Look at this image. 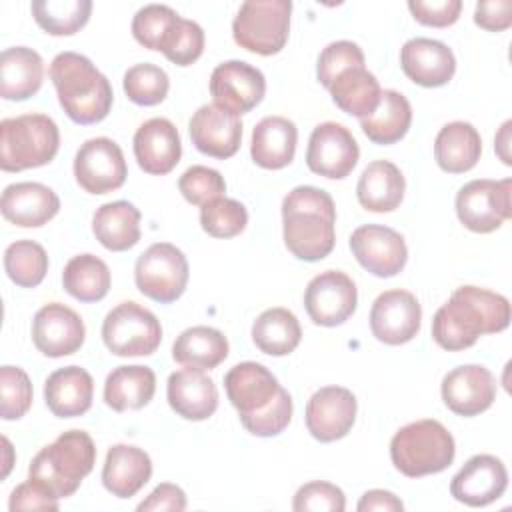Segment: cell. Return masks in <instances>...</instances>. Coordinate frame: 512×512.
I'll use <instances>...</instances> for the list:
<instances>
[{"label": "cell", "instance_id": "27", "mask_svg": "<svg viewBox=\"0 0 512 512\" xmlns=\"http://www.w3.org/2000/svg\"><path fill=\"white\" fill-rule=\"evenodd\" d=\"M94 380L80 366L54 370L44 382V400L48 410L58 418H76L90 410Z\"/></svg>", "mask_w": 512, "mask_h": 512}, {"label": "cell", "instance_id": "24", "mask_svg": "<svg viewBox=\"0 0 512 512\" xmlns=\"http://www.w3.org/2000/svg\"><path fill=\"white\" fill-rule=\"evenodd\" d=\"M400 66L414 84L438 88L452 80L456 72V58L444 42L412 38L400 50Z\"/></svg>", "mask_w": 512, "mask_h": 512}, {"label": "cell", "instance_id": "21", "mask_svg": "<svg viewBox=\"0 0 512 512\" xmlns=\"http://www.w3.org/2000/svg\"><path fill=\"white\" fill-rule=\"evenodd\" d=\"M442 400L458 416H478L496 400V382L488 368L466 364L450 370L440 386Z\"/></svg>", "mask_w": 512, "mask_h": 512}, {"label": "cell", "instance_id": "46", "mask_svg": "<svg viewBox=\"0 0 512 512\" xmlns=\"http://www.w3.org/2000/svg\"><path fill=\"white\" fill-rule=\"evenodd\" d=\"M202 50L204 30L200 28V24H196L194 20L178 18L160 52L176 66H190L202 56Z\"/></svg>", "mask_w": 512, "mask_h": 512}, {"label": "cell", "instance_id": "36", "mask_svg": "<svg viewBox=\"0 0 512 512\" xmlns=\"http://www.w3.org/2000/svg\"><path fill=\"white\" fill-rule=\"evenodd\" d=\"M412 124V108L406 96L396 90H382L378 108L360 118V128L374 144H394L402 140Z\"/></svg>", "mask_w": 512, "mask_h": 512}, {"label": "cell", "instance_id": "15", "mask_svg": "<svg viewBox=\"0 0 512 512\" xmlns=\"http://www.w3.org/2000/svg\"><path fill=\"white\" fill-rule=\"evenodd\" d=\"M350 250L358 264L378 278L396 276L408 260L404 238L380 224L358 226L350 236Z\"/></svg>", "mask_w": 512, "mask_h": 512}, {"label": "cell", "instance_id": "49", "mask_svg": "<svg viewBox=\"0 0 512 512\" xmlns=\"http://www.w3.org/2000/svg\"><path fill=\"white\" fill-rule=\"evenodd\" d=\"M292 508L296 512H342L346 508V496L336 484L314 480L298 488V492L294 494Z\"/></svg>", "mask_w": 512, "mask_h": 512}, {"label": "cell", "instance_id": "30", "mask_svg": "<svg viewBox=\"0 0 512 512\" xmlns=\"http://www.w3.org/2000/svg\"><path fill=\"white\" fill-rule=\"evenodd\" d=\"M44 80L42 56L26 46L6 48L0 56V96L4 100H28Z\"/></svg>", "mask_w": 512, "mask_h": 512}, {"label": "cell", "instance_id": "29", "mask_svg": "<svg viewBox=\"0 0 512 512\" xmlns=\"http://www.w3.org/2000/svg\"><path fill=\"white\" fill-rule=\"evenodd\" d=\"M296 124L284 116H266L252 130V160L266 170H280L294 160Z\"/></svg>", "mask_w": 512, "mask_h": 512}, {"label": "cell", "instance_id": "57", "mask_svg": "<svg viewBox=\"0 0 512 512\" xmlns=\"http://www.w3.org/2000/svg\"><path fill=\"white\" fill-rule=\"evenodd\" d=\"M2 444H4V450H6V460H4V472H2V478H6V476H8V470H10V458H8V454L12 452V446H10L8 438H2Z\"/></svg>", "mask_w": 512, "mask_h": 512}, {"label": "cell", "instance_id": "45", "mask_svg": "<svg viewBox=\"0 0 512 512\" xmlns=\"http://www.w3.org/2000/svg\"><path fill=\"white\" fill-rule=\"evenodd\" d=\"M32 404V382L18 366L0 368V416L4 420L22 418Z\"/></svg>", "mask_w": 512, "mask_h": 512}, {"label": "cell", "instance_id": "42", "mask_svg": "<svg viewBox=\"0 0 512 512\" xmlns=\"http://www.w3.org/2000/svg\"><path fill=\"white\" fill-rule=\"evenodd\" d=\"M124 92L130 102L138 106L160 104L170 88L168 74L156 64H134L124 74Z\"/></svg>", "mask_w": 512, "mask_h": 512}, {"label": "cell", "instance_id": "53", "mask_svg": "<svg viewBox=\"0 0 512 512\" xmlns=\"http://www.w3.org/2000/svg\"><path fill=\"white\" fill-rule=\"evenodd\" d=\"M184 508H186V494H184V490L180 486H176V484H170V482L158 484L148 494V498L138 504L140 512H164V510L180 512Z\"/></svg>", "mask_w": 512, "mask_h": 512}, {"label": "cell", "instance_id": "55", "mask_svg": "<svg viewBox=\"0 0 512 512\" xmlns=\"http://www.w3.org/2000/svg\"><path fill=\"white\" fill-rule=\"evenodd\" d=\"M356 508H358V512H370V510L400 512V510H404V504L396 494H392L388 490H368L362 494Z\"/></svg>", "mask_w": 512, "mask_h": 512}, {"label": "cell", "instance_id": "4", "mask_svg": "<svg viewBox=\"0 0 512 512\" xmlns=\"http://www.w3.org/2000/svg\"><path fill=\"white\" fill-rule=\"evenodd\" d=\"M96 446L84 430H68L44 446L28 468V478L46 488L54 498L72 496L92 472Z\"/></svg>", "mask_w": 512, "mask_h": 512}, {"label": "cell", "instance_id": "54", "mask_svg": "<svg viewBox=\"0 0 512 512\" xmlns=\"http://www.w3.org/2000/svg\"><path fill=\"white\" fill-rule=\"evenodd\" d=\"M476 26L502 32L512 24V2L510 0H492V2H478L474 10Z\"/></svg>", "mask_w": 512, "mask_h": 512}, {"label": "cell", "instance_id": "32", "mask_svg": "<svg viewBox=\"0 0 512 512\" xmlns=\"http://www.w3.org/2000/svg\"><path fill=\"white\" fill-rule=\"evenodd\" d=\"M482 154V138L470 122H450L434 140V158L448 174H462L476 166Z\"/></svg>", "mask_w": 512, "mask_h": 512}, {"label": "cell", "instance_id": "38", "mask_svg": "<svg viewBox=\"0 0 512 512\" xmlns=\"http://www.w3.org/2000/svg\"><path fill=\"white\" fill-rule=\"evenodd\" d=\"M300 338V322L286 308H268L252 324V340L256 348L270 356H286L294 352Z\"/></svg>", "mask_w": 512, "mask_h": 512}, {"label": "cell", "instance_id": "43", "mask_svg": "<svg viewBox=\"0 0 512 512\" xmlns=\"http://www.w3.org/2000/svg\"><path fill=\"white\" fill-rule=\"evenodd\" d=\"M200 224L212 238H232L246 228L248 212L238 200L220 196L200 208Z\"/></svg>", "mask_w": 512, "mask_h": 512}, {"label": "cell", "instance_id": "47", "mask_svg": "<svg viewBox=\"0 0 512 512\" xmlns=\"http://www.w3.org/2000/svg\"><path fill=\"white\" fill-rule=\"evenodd\" d=\"M182 196L194 204L204 206L206 202L220 198L226 192V182L222 174L208 166H190L178 180Z\"/></svg>", "mask_w": 512, "mask_h": 512}, {"label": "cell", "instance_id": "8", "mask_svg": "<svg viewBox=\"0 0 512 512\" xmlns=\"http://www.w3.org/2000/svg\"><path fill=\"white\" fill-rule=\"evenodd\" d=\"M102 340L116 356H150L162 342V326L150 310L128 300L106 314Z\"/></svg>", "mask_w": 512, "mask_h": 512}, {"label": "cell", "instance_id": "5", "mask_svg": "<svg viewBox=\"0 0 512 512\" xmlns=\"http://www.w3.org/2000/svg\"><path fill=\"white\" fill-rule=\"evenodd\" d=\"M456 454L452 434L438 420H416L402 426L390 440V458L398 472L420 478L446 470Z\"/></svg>", "mask_w": 512, "mask_h": 512}, {"label": "cell", "instance_id": "50", "mask_svg": "<svg viewBox=\"0 0 512 512\" xmlns=\"http://www.w3.org/2000/svg\"><path fill=\"white\" fill-rule=\"evenodd\" d=\"M292 398L288 394V390H280V396L276 398V402L264 410L262 414H256L252 418H244L240 420L242 426L254 434V436H260V438H270V436H276L280 434L292 420Z\"/></svg>", "mask_w": 512, "mask_h": 512}, {"label": "cell", "instance_id": "41", "mask_svg": "<svg viewBox=\"0 0 512 512\" xmlns=\"http://www.w3.org/2000/svg\"><path fill=\"white\" fill-rule=\"evenodd\" d=\"M4 270L16 286L34 288L48 272V254L34 240H16L4 252Z\"/></svg>", "mask_w": 512, "mask_h": 512}, {"label": "cell", "instance_id": "25", "mask_svg": "<svg viewBox=\"0 0 512 512\" xmlns=\"http://www.w3.org/2000/svg\"><path fill=\"white\" fill-rule=\"evenodd\" d=\"M170 408L186 420H206L218 408V388L200 368L186 366L168 378L166 386Z\"/></svg>", "mask_w": 512, "mask_h": 512}, {"label": "cell", "instance_id": "2", "mask_svg": "<svg viewBox=\"0 0 512 512\" xmlns=\"http://www.w3.org/2000/svg\"><path fill=\"white\" fill-rule=\"evenodd\" d=\"M284 244L304 262L326 258L336 244V206L328 192L296 186L282 200Z\"/></svg>", "mask_w": 512, "mask_h": 512}, {"label": "cell", "instance_id": "13", "mask_svg": "<svg viewBox=\"0 0 512 512\" xmlns=\"http://www.w3.org/2000/svg\"><path fill=\"white\" fill-rule=\"evenodd\" d=\"M358 302L356 284L340 270H326L314 276L304 292V308L318 326H338L346 322Z\"/></svg>", "mask_w": 512, "mask_h": 512}, {"label": "cell", "instance_id": "44", "mask_svg": "<svg viewBox=\"0 0 512 512\" xmlns=\"http://www.w3.org/2000/svg\"><path fill=\"white\" fill-rule=\"evenodd\" d=\"M180 16L164 4H148L134 14L132 34L148 50H162L172 26Z\"/></svg>", "mask_w": 512, "mask_h": 512}, {"label": "cell", "instance_id": "12", "mask_svg": "<svg viewBox=\"0 0 512 512\" xmlns=\"http://www.w3.org/2000/svg\"><path fill=\"white\" fill-rule=\"evenodd\" d=\"M360 148L352 132L338 122L318 124L308 140L306 164L314 174L340 180L358 164Z\"/></svg>", "mask_w": 512, "mask_h": 512}, {"label": "cell", "instance_id": "23", "mask_svg": "<svg viewBox=\"0 0 512 512\" xmlns=\"http://www.w3.org/2000/svg\"><path fill=\"white\" fill-rule=\"evenodd\" d=\"M134 156L146 174L164 176L176 168L182 156L178 128L166 118H150L134 134Z\"/></svg>", "mask_w": 512, "mask_h": 512}, {"label": "cell", "instance_id": "28", "mask_svg": "<svg viewBox=\"0 0 512 512\" xmlns=\"http://www.w3.org/2000/svg\"><path fill=\"white\" fill-rule=\"evenodd\" d=\"M152 476L150 456L128 444H114L102 468V484L116 498H132Z\"/></svg>", "mask_w": 512, "mask_h": 512}, {"label": "cell", "instance_id": "14", "mask_svg": "<svg viewBox=\"0 0 512 512\" xmlns=\"http://www.w3.org/2000/svg\"><path fill=\"white\" fill-rule=\"evenodd\" d=\"M210 94L214 104L240 116L262 102L266 94V78L248 62L228 60L212 70Z\"/></svg>", "mask_w": 512, "mask_h": 512}, {"label": "cell", "instance_id": "10", "mask_svg": "<svg viewBox=\"0 0 512 512\" xmlns=\"http://www.w3.org/2000/svg\"><path fill=\"white\" fill-rule=\"evenodd\" d=\"M512 180H472L456 194L458 220L472 232L498 230L512 216Z\"/></svg>", "mask_w": 512, "mask_h": 512}, {"label": "cell", "instance_id": "11", "mask_svg": "<svg viewBox=\"0 0 512 512\" xmlns=\"http://www.w3.org/2000/svg\"><path fill=\"white\" fill-rule=\"evenodd\" d=\"M74 176L88 194H108L118 190L126 176V160L120 146L110 138L86 140L74 158Z\"/></svg>", "mask_w": 512, "mask_h": 512}, {"label": "cell", "instance_id": "40", "mask_svg": "<svg viewBox=\"0 0 512 512\" xmlns=\"http://www.w3.org/2000/svg\"><path fill=\"white\" fill-rule=\"evenodd\" d=\"M36 24L52 36H70L86 26L92 2L90 0H34L30 4Z\"/></svg>", "mask_w": 512, "mask_h": 512}, {"label": "cell", "instance_id": "35", "mask_svg": "<svg viewBox=\"0 0 512 512\" xmlns=\"http://www.w3.org/2000/svg\"><path fill=\"white\" fill-rule=\"evenodd\" d=\"M334 104L356 118L370 116L380 104V84L372 72L364 66H354L340 72L330 84Z\"/></svg>", "mask_w": 512, "mask_h": 512}, {"label": "cell", "instance_id": "37", "mask_svg": "<svg viewBox=\"0 0 512 512\" xmlns=\"http://www.w3.org/2000/svg\"><path fill=\"white\" fill-rule=\"evenodd\" d=\"M228 356L226 336L210 326L186 328L172 344V358L182 366L212 370Z\"/></svg>", "mask_w": 512, "mask_h": 512}, {"label": "cell", "instance_id": "56", "mask_svg": "<svg viewBox=\"0 0 512 512\" xmlns=\"http://www.w3.org/2000/svg\"><path fill=\"white\" fill-rule=\"evenodd\" d=\"M510 126H512V122L506 120V122L502 124V128H500V132L496 134V140H494V148H496L500 160H502L504 164H508V166L512 164L510 154H508V146H510Z\"/></svg>", "mask_w": 512, "mask_h": 512}, {"label": "cell", "instance_id": "31", "mask_svg": "<svg viewBox=\"0 0 512 512\" xmlns=\"http://www.w3.org/2000/svg\"><path fill=\"white\" fill-rule=\"evenodd\" d=\"M404 176L390 160L370 162L358 180L356 196L362 208L370 212H392L404 198Z\"/></svg>", "mask_w": 512, "mask_h": 512}, {"label": "cell", "instance_id": "20", "mask_svg": "<svg viewBox=\"0 0 512 512\" xmlns=\"http://www.w3.org/2000/svg\"><path fill=\"white\" fill-rule=\"evenodd\" d=\"M192 144L206 156L226 160L234 156L242 142V122L240 116L218 106H200L188 124Z\"/></svg>", "mask_w": 512, "mask_h": 512}, {"label": "cell", "instance_id": "52", "mask_svg": "<svg viewBox=\"0 0 512 512\" xmlns=\"http://www.w3.org/2000/svg\"><path fill=\"white\" fill-rule=\"evenodd\" d=\"M8 508L16 510H58V498H54L46 488H42L34 480H26L18 484L12 494Z\"/></svg>", "mask_w": 512, "mask_h": 512}, {"label": "cell", "instance_id": "34", "mask_svg": "<svg viewBox=\"0 0 512 512\" xmlns=\"http://www.w3.org/2000/svg\"><path fill=\"white\" fill-rule=\"evenodd\" d=\"M156 392V376L148 366H118L104 382V402L116 410H140Z\"/></svg>", "mask_w": 512, "mask_h": 512}, {"label": "cell", "instance_id": "3", "mask_svg": "<svg viewBox=\"0 0 512 512\" xmlns=\"http://www.w3.org/2000/svg\"><path fill=\"white\" fill-rule=\"evenodd\" d=\"M50 80L66 116L76 124H96L112 108V86L90 58L78 52H60L50 64Z\"/></svg>", "mask_w": 512, "mask_h": 512}, {"label": "cell", "instance_id": "33", "mask_svg": "<svg viewBox=\"0 0 512 512\" xmlns=\"http://www.w3.org/2000/svg\"><path fill=\"white\" fill-rule=\"evenodd\" d=\"M140 210L128 200L102 204L92 218L96 240L112 252H124L140 240Z\"/></svg>", "mask_w": 512, "mask_h": 512}, {"label": "cell", "instance_id": "6", "mask_svg": "<svg viewBox=\"0 0 512 512\" xmlns=\"http://www.w3.org/2000/svg\"><path fill=\"white\" fill-rule=\"evenodd\" d=\"M60 146L56 122L46 114H22L0 122V168L22 172L54 160Z\"/></svg>", "mask_w": 512, "mask_h": 512}, {"label": "cell", "instance_id": "17", "mask_svg": "<svg viewBox=\"0 0 512 512\" xmlns=\"http://www.w3.org/2000/svg\"><path fill=\"white\" fill-rule=\"evenodd\" d=\"M86 338L82 318L60 302L42 306L32 320V342L48 358H62L80 350Z\"/></svg>", "mask_w": 512, "mask_h": 512}, {"label": "cell", "instance_id": "39", "mask_svg": "<svg viewBox=\"0 0 512 512\" xmlns=\"http://www.w3.org/2000/svg\"><path fill=\"white\" fill-rule=\"evenodd\" d=\"M62 286L80 302H98L110 290V270L98 256L78 254L64 266Z\"/></svg>", "mask_w": 512, "mask_h": 512}, {"label": "cell", "instance_id": "22", "mask_svg": "<svg viewBox=\"0 0 512 512\" xmlns=\"http://www.w3.org/2000/svg\"><path fill=\"white\" fill-rule=\"evenodd\" d=\"M508 486V472L500 458L476 454L450 482V494L466 506H486L498 500Z\"/></svg>", "mask_w": 512, "mask_h": 512}, {"label": "cell", "instance_id": "19", "mask_svg": "<svg viewBox=\"0 0 512 512\" xmlns=\"http://www.w3.org/2000/svg\"><path fill=\"white\" fill-rule=\"evenodd\" d=\"M356 396L342 386L316 390L306 404V428L320 442L344 438L356 420Z\"/></svg>", "mask_w": 512, "mask_h": 512}, {"label": "cell", "instance_id": "9", "mask_svg": "<svg viewBox=\"0 0 512 512\" xmlns=\"http://www.w3.org/2000/svg\"><path fill=\"white\" fill-rule=\"evenodd\" d=\"M188 260L180 248L170 242L148 246L136 260V288L160 304L178 300L188 284Z\"/></svg>", "mask_w": 512, "mask_h": 512}, {"label": "cell", "instance_id": "16", "mask_svg": "<svg viewBox=\"0 0 512 512\" xmlns=\"http://www.w3.org/2000/svg\"><path fill=\"white\" fill-rule=\"evenodd\" d=\"M422 322V308L408 290L382 292L370 310V330L376 340L398 346L410 342Z\"/></svg>", "mask_w": 512, "mask_h": 512}, {"label": "cell", "instance_id": "7", "mask_svg": "<svg viewBox=\"0 0 512 512\" xmlns=\"http://www.w3.org/2000/svg\"><path fill=\"white\" fill-rule=\"evenodd\" d=\"M290 12V0H248L232 22V36L248 52L278 54L288 40Z\"/></svg>", "mask_w": 512, "mask_h": 512}, {"label": "cell", "instance_id": "1", "mask_svg": "<svg viewBox=\"0 0 512 512\" xmlns=\"http://www.w3.org/2000/svg\"><path fill=\"white\" fill-rule=\"evenodd\" d=\"M510 324L506 296L478 286H460L432 318L434 342L450 352L470 348L482 334H496Z\"/></svg>", "mask_w": 512, "mask_h": 512}, {"label": "cell", "instance_id": "18", "mask_svg": "<svg viewBox=\"0 0 512 512\" xmlns=\"http://www.w3.org/2000/svg\"><path fill=\"white\" fill-rule=\"evenodd\" d=\"M224 388L228 400L238 410L240 420L268 410L282 390L276 376L258 362H240L232 366L224 376Z\"/></svg>", "mask_w": 512, "mask_h": 512}, {"label": "cell", "instance_id": "48", "mask_svg": "<svg viewBox=\"0 0 512 512\" xmlns=\"http://www.w3.org/2000/svg\"><path fill=\"white\" fill-rule=\"evenodd\" d=\"M354 66H364V52L360 50L358 44L350 42V40H338L328 44L320 56H318V64H316V74L318 80L324 88H330V84L334 82V78Z\"/></svg>", "mask_w": 512, "mask_h": 512}, {"label": "cell", "instance_id": "26", "mask_svg": "<svg viewBox=\"0 0 512 512\" xmlns=\"http://www.w3.org/2000/svg\"><path fill=\"white\" fill-rule=\"evenodd\" d=\"M0 210L8 222L20 228H38L58 214L60 198L40 182H16L4 188Z\"/></svg>", "mask_w": 512, "mask_h": 512}, {"label": "cell", "instance_id": "51", "mask_svg": "<svg viewBox=\"0 0 512 512\" xmlns=\"http://www.w3.org/2000/svg\"><path fill=\"white\" fill-rule=\"evenodd\" d=\"M408 10L412 12L414 20L424 26L434 28H446L454 24L460 16L462 2L460 0H410Z\"/></svg>", "mask_w": 512, "mask_h": 512}]
</instances>
